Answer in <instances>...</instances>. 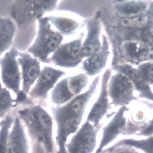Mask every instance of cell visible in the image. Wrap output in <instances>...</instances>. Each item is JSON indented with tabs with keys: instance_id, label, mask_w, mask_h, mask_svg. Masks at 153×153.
I'll return each mask as SVG.
<instances>
[{
	"instance_id": "1",
	"label": "cell",
	"mask_w": 153,
	"mask_h": 153,
	"mask_svg": "<svg viewBox=\"0 0 153 153\" xmlns=\"http://www.w3.org/2000/svg\"><path fill=\"white\" fill-rule=\"evenodd\" d=\"M99 82V78L97 77L88 91L78 95L64 106L52 108L57 126L56 142L60 153H65V144L67 139L78 128L86 105L95 90Z\"/></svg>"
},
{
	"instance_id": "2",
	"label": "cell",
	"mask_w": 153,
	"mask_h": 153,
	"mask_svg": "<svg viewBox=\"0 0 153 153\" xmlns=\"http://www.w3.org/2000/svg\"><path fill=\"white\" fill-rule=\"evenodd\" d=\"M16 116L22 122L32 142L41 145L48 153H53V120L43 107L30 105L19 109Z\"/></svg>"
},
{
	"instance_id": "3",
	"label": "cell",
	"mask_w": 153,
	"mask_h": 153,
	"mask_svg": "<svg viewBox=\"0 0 153 153\" xmlns=\"http://www.w3.org/2000/svg\"><path fill=\"white\" fill-rule=\"evenodd\" d=\"M37 35L27 51L38 60L48 62V57L61 45L63 36L51 27L48 17L38 20Z\"/></svg>"
},
{
	"instance_id": "4",
	"label": "cell",
	"mask_w": 153,
	"mask_h": 153,
	"mask_svg": "<svg viewBox=\"0 0 153 153\" xmlns=\"http://www.w3.org/2000/svg\"><path fill=\"white\" fill-rule=\"evenodd\" d=\"M57 2L56 1H16L11 6L10 15L18 27H23L53 11Z\"/></svg>"
},
{
	"instance_id": "5",
	"label": "cell",
	"mask_w": 153,
	"mask_h": 153,
	"mask_svg": "<svg viewBox=\"0 0 153 153\" xmlns=\"http://www.w3.org/2000/svg\"><path fill=\"white\" fill-rule=\"evenodd\" d=\"M20 52L12 48L0 59L1 79L7 88L17 95L20 89L21 74L19 70L17 57Z\"/></svg>"
},
{
	"instance_id": "6",
	"label": "cell",
	"mask_w": 153,
	"mask_h": 153,
	"mask_svg": "<svg viewBox=\"0 0 153 153\" xmlns=\"http://www.w3.org/2000/svg\"><path fill=\"white\" fill-rule=\"evenodd\" d=\"M82 43L80 39L61 44L53 53L48 62L56 66L72 68L78 66L82 61L81 48Z\"/></svg>"
},
{
	"instance_id": "7",
	"label": "cell",
	"mask_w": 153,
	"mask_h": 153,
	"mask_svg": "<svg viewBox=\"0 0 153 153\" xmlns=\"http://www.w3.org/2000/svg\"><path fill=\"white\" fill-rule=\"evenodd\" d=\"M64 74L65 73L61 70L46 66L41 70L35 84L28 95L34 100H45L48 92Z\"/></svg>"
},
{
	"instance_id": "8",
	"label": "cell",
	"mask_w": 153,
	"mask_h": 153,
	"mask_svg": "<svg viewBox=\"0 0 153 153\" xmlns=\"http://www.w3.org/2000/svg\"><path fill=\"white\" fill-rule=\"evenodd\" d=\"M134 85L126 76L120 73L112 76L109 83V94L113 102L123 105L134 98Z\"/></svg>"
},
{
	"instance_id": "9",
	"label": "cell",
	"mask_w": 153,
	"mask_h": 153,
	"mask_svg": "<svg viewBox=\"0 0 153 153\" xmlns=\"http://www.w3.org/2000/svg\"><path fill=\"white\" fill-rule=\"evenodd\" d=\"M30 143L27 131L18 116L14 117L7 143V153H30Z\"/></svg>"
},
{
	"instance_id": "10",
	"label": "cell",
	"mask_w": 153,
	"mask_h": 153,
	"mask_svg": "<svg viewBox=\"0 0 153 153\" xmlns=\"http://www.w3.org/2000/svg\"><path fill=\"white\" fill-rule=\"evenodd\" d=\"M17 61L22 68V90L28 95L40 73V63L37 59L27 53H19Z\"/></svg>"
},
{
	"instance_id": "11",
	"label": "cell",
	"mask_w": 153,
	"mask_h": 153,
	"mask_svg": "<svg viewBox=\"0 0 153 153\" xmlns=\"http://www.w3.org/2000/svg\"><path fill=\"white\" fill-rule=\"evenodd\" d=\"M96 132L87 122L74 137L69 146L70 153H91L95 146Z\"/></svg>"
},
{
	"instance_id": "12",
	"label": "cell",
	"mask_w": 153,
	"mask_h": 153,
	"mask_svg": "<svg viewBox=\"0 0 153 153\" xmlns=\"http://www.w3.org/2000/svg\"><path fill=\"white\" fill-rule=\"evenodd\" d=\"M122 51L128 60L140 62L152 59V50L149 45L138 41H127L123 43Z\"/></svg>"
},
{
	"instance_id": "13",
	"label": "cell",
	"mask_w": 153,
	"mask_h": 153,
	"mask_svg": "<svg viewBox=\"0 0 153 153\" xmlns=\"http://www.w3.org/2000/svg\"><path fill=\"white\" fill-rule=\"evenodd\" d=\"M108 44L106 37L102 38V44L97 53L88 57L83 63V70L86 74L94 76L99 74L104 68L108 59Z\"/></svg>"
},
{
	"instance_id": "14",
	"label": "cell",
	"mask_w": 153,
	"mask_h": 153,
	"mask_svg": "<svg viewBox=\"0 0 153 153\" xmlns=\"http://www.w3.org/2000/svg\"><path fill=\"white\" fill-rule=\"evenodd\" d=\"M100 22L94 19L88 25L87 36L82 44L81 53L83 58L89 57L97 53L102 47L100 40Z\"/></svg>"
},
{
	"instance_id": "15",
	"label": "cell",
	"mask_w": 153,
	"mask_h": 153,
	"mask_svg": "<svg viewBox=\"0 0 153 153\" xmlns=\"http://www.w3.org/2000/svg\"><path fill=\"white\" fill-rule=\"evenodd\" d=\"M110 74L111 73L109 70H107L104 73L102 77L101 91L100 97L88 115V120L92 122L94 124H98L99 121L106 113L108 107L107 87Z\"/></svg>"
},
{
	"instance_id": "16",
	"label": "cell",
	"mask_w": 153,
	"mask_h": 153,
	"mask_svg": "<svg viewBox=\"0 0 153 153\" xmlns=\"http://www.w3.org/2000/svg\"><path fill=\"white\" fill-rule=\"evenodd\" d=\"M125 108H121L110 123L105 128L102 140L97 153L100 152L103 147L108 145L124 129L126 120L123 117Z\"/></svg>"
},
{
	"instance_id": "17",
	"label": "cell",
	"mask_w": 153,
	"mask_h": 153,
	"mask_svg": "<svg viewBox=\"0 0 153 153\" xmlns=\"http://www.w3.org/2000/svg\"><path fill=\"white\" fill-rule=\"evenodd\" d=\"M148 6V2L146 1H118L114 7L120 16L123 18H129L144 14Z\"/></svg>"
},
{
	"instance_id": "18",
	"label": "cell",
	"mask_w": 153,
	"mask_h": 153,
	"mask_svg": "<svg viewBox=\"0 0 153 153\" xmlns=\"http://www.w3.org/2000/svg\"><path fill=\"white\" fill-rule=\"evenodd\" d=\"M117 68L121 73L127 76L142 95L152 100L153 94L149 84L143 80L137 69L127 64L119 65Z\"/></svg>"
},
{
	"instance_id": "19",
	"label": "cell",
	"mask_w": 153,
	"mask_h": 153,
	"mask_svg": "<svg viewBox=\"0 0 153 153\" xmlns=\"http://www.w3.org/2000/svg\"><path fill=\"white\" fill-rule=\"evenodd\" d=\"M15 32V25L11 19L0 16V56L12 45Z\"/></svg>"
},
{
	"instance_id": "20",
	"label": "cell",
	"mask_w": 153,
	"mask_h": 153,
	"mask_svg": "<svg viewBox=\"0 0 153 153\" xmlns=\"http://www.w3.org/2000/svg\"><path fill=\"white\" fill-rule=\"evenodd\" d=\"M50 24L54 26L59 33L65 35L72 34L79 27V23L72 18L64 16H48Z\"/></svg>"
},
{
	"instance_id": "21",
	"label": "cell",
	"mask_w": 153,
	"mask_h": 153,
	"mask_svg": "<svg viewBox=\"0 0 153 153\" xmlns=\"http://www.w3.org/2000/svg\"><path fill=\"white\" fill-rule=\"evenodd\" d=\"M74 96L68 86L67 78L55 86L51 93V100L53 104L60 105L68 102Z\"/></svg>"
},
{
	"instance_id": "22",
	"label": "cell",
	"mask_w": 153,
	"mask_h": 153,
	"mask_svg": "<svg viewBox=\"0 0 153 153\" xmlns=\"http://www.w3.org/2000/svg\"><path fill=\"white\" fill-rule=\"evenodd\" d=\"M88 78L84 74H79L67 78V83L70 92L74 96L79 94L88 83Z\"/></svg>"
},
{
	"instance_id": "23",
	"label": "cell",
	"mask_w": 153,
	"mask_h": 153,
	"mask_svg": "<svg viewBox=\"0 0 153 153\" xmlns=\"http://www.w3.org/2000/svg\"><path fill=\"white\" fill-rule=\"evenodd\" d=\"M15 105V100L7 88L0 87V116L4 118Z\"/></svg>"
},
{
	"instance_id": "24",
	"label": "cell",
	"mask_w": 153,
	"mask_h": 153,
	"mask_svg": "<svg viewBox=\"0 0 153 153\" xmlns=\"http://www.w3.org/2000/svg\"><path fill=\"white\" fill-rule=\"evenodd\" d=\"M13 120L14 117L9 114L2 120L0 127V153H7L8 137Z\"/></svg>"
},
{
	"instance_id": "25",
	"label": "cell",
	"mask_w": 153,
	"mask_h": 153,
	"mask_svg": "<svg viewBox=\"0 0 153 153\" xmlns=\"http://www.w3.org/2000/svg\"><path fill=\"white\" fill-rule=\"evenodd\" d=\"M150 21L149 15L144 13L134 17L123 18L121 24L127 27L143 28L148 26Z\"/></svg>"
},
{
	"instance_id": "26",
	"label": "cell",
	"mask_w": 153,
	"mask_h": 153,
	"mask_svg": "<svg viewBox=\"0 0 153 153\" xmlns=\"http://www.w3.org/2000/svg\"><path fill=\"white\" fill-rule=\"evenodd\" d=\"M153 69L152 61L143 62L138 67L137 69L143 80L149 85H152L153 83Z\"/></svg>"
},
{
	"instance_id": "27",
	"label": "cell",
	"mask_w": 153,
	"mask_h": 153,
	"mask_svg": "<svg viewBox=\"0 0 153 153\" xmlns=\"http://www.w3.org/2000/svg\"><path fill=\"white\" fill-rule=\"evenodd\" d=\"M125 143L127 145H132L137 147L145 150L147 153H152V147H153V139H148L145 141L126 140Z\"/></svg>"
},
{
	"instance_id": "28",
	"label": "cell",
	"mask_w": 153,
	"mask_h": 153,
	"mask_svg": "<svg viewBox=\"0 0 153 153\" xmlns=\"http://www.w3.org/2000/svg\"><path fill=\"white\" fill-rule=\"evenodd\" d=\"M31 149V153H48L41 145L36 143L32 142Z\"/></svg>"
},
{
	"instance_id": "29",
	"label": "cell",
	"mask_w": 153,
	"mask_h": 153,
	"mask_svg": "<svg viewBox=\"0 0 153 153\" xmlns=\"http://www.w3.org/2000/svg\"><path fill=\"white\" fill-rule=\"evenodd\" d=\"M114 153H136L135 152H133L130 150H123L121 151H118L117 152H115Z\"/></svg>"
},
{
	"instance_id": "30",
	"label": "cell",
	"mask_w": 153,
	"mask_h": 153,
	"mask_svg": "<svg viewBox=\"0 0 153 153\" xmlns=\"http://www.w3.org/2000/svg\"><path fill=\"white\" fill-rule=\"evenodd\" d=\"M2 120L1 121H0V127L1 126V123H2Z\"/></svg>"
},
{
	"instance_id": "31",
	"label": "cell",
	"mask_w": 153,
	"mask_h": 153,
	"mask_svg": "<svg viewBox=\"0 0 153 153\" xmlns=\"http://www.w3.org/2000/svg\"><path fill=\"white\" fill-rule=\"evenodd\" d=\"M2 118V117H1V116H0V120H1Z\"/></svg>"
},
{
	"instance_id": "32",
	"label": "cell",
	"mask_w": 153,
	"mask_h": 153,
	"mask_svg": "<svg viewBox=\"0 0 153 153\" xmlns=\"http://www.w3.org/2000/svg\"><path fill=\"white\" fill-rule=\"evenodd\" d=\"M2 86H1V82H0V87H1Z\"/></svg>"
}]
</instances>
